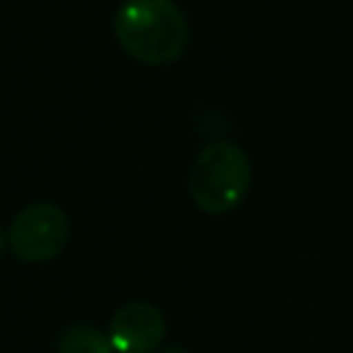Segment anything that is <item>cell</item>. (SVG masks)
Wrapping results in <instances>:
<instances>
[{"label": "cell", "instance_id": "obj_1", "mask_svg": "<svg viewBox=\"0 0 353 353\" xmlns=\"http://www.w3.org/2000/svg\"><path fill=\"white\" fill-rule=\"evenodd\" d=\"M119 47L149 66H165L188 50V19L174 0H127L113 19Z\"/></svg>", "mask_w": 353, "mask_h": 353}, {"label": "cell", "instance_id": "obj_2", "mask_svg": "<svg viewBox=\"0 0 353 353\" xmlns=\"http://www.w3.org/2000/svg\"><path fill=\"white\" fill-rule=\"evenodd\" d=\"M251 188L248 154L232 141L207 143L188 174V190L199 210L210 215L232 212Z\"/></svg>", "mask_w": 353, "mask_h": 353}, {"label": "cell", "instance_id": "obj_3", "mask_svg": "<svg viewBox=\"0 0 353 353\" xmlns=\"http://www.w3.org/2000/svg\"><path fill=\"white\" fill-rule=\"evenodd\" d=\"M69 243V218L58 204L36 201L22 207L8 226V248L17 259L39 265L55 259Z\"/></svg>", "mask_w": 353, "mask_h": 353}, {"label": "cell", "instance_id": "obj_4", "mask_svg": "<svg viewBox=\"0 0 353 353\" xmlns=\"http://www.w3.org/2000/svg\"><path fill=\"white\" fill-rule=\"evenodd\" d=\"M165 339V317L154 303L130 301L110 317V342L119 353H154Z\"/></svg>", "mask_w": 353, "mask_h": 353}, {"label": "cell", "instance_id": "obj_5", "mask_svg": "<svg viewBox=\"0 0 353 353\" xmlns=\"http://www.w3.org/2000/svg\"><path fill=\"white\" fill-rule=\"evenodd\" d=\"M113 342L110 334H102L94 325L77 323L69 325L61 336H58V353H113Z\"/></svg>", "mask_w": 353, "mask_h": 353}, {"label": "cell", "instance_id": "obj_6", "mask_svg": "<svg viewBox=\"0 0 353 353\" xmlns=\"http://www.w3.org/2000/svg\"><path fill=\"white\" fill-rule=\"evenodd\" d=\"M154 353H190V350L182 347V345H165V347H157Z\"/></svg>", "mask_w": 353, "mask_h": 353}, {"label": "cell", "instance_id": "obj_7", "mask_svg": "<svg viewBox=\"0 0 353 353\" xmlns=\"http://www.w3.org/2000/svg\"><path fill=\"white\" fill-rule=\"evenodd\" d=\"M6 248H8V229L0 226V256L6 254Z\"/></svg>", "mask_w": 353, "mask_h": 353}]
</instances>
